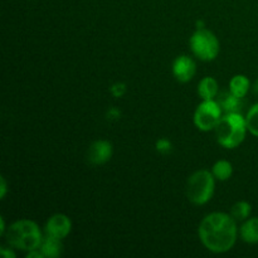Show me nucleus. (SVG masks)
I'll list each match as a JSON object with an SVG mask.
<instances>
[{
    "mask_svg": "<svg viewBox=\"0 0 258 258\" xmlns=\"http://www.w3.org/2000/svg\"><path fill=\"white\" fill-rule=\"evenodd\" d=\"M5 232H7V228H5V219L4 217H2L0 218V234L5 236Z\"/></svg>",
    "mask_w": 258,
    "mask_h": 258,
    "instance_id": "23",
    "label": "nucleus"
},
{
    "mask_svg": "<svg viewBox=\"0 0 258 258\" xmlns=\"http://www.w3.org/2000/svg\"><path fill=\"white\" fill-rule=\"evenodd\" d=\"M251 212H252V206L248 203V202H237L231 209V216L233 217L236 221L239 222H244L246 219L249 218L251 216Z\"/></svg>",
    "mask_w": 258,
    "mask_h": 258,
    "instance_id": "16",
    "label": "nucleus"
},
{
    "mask_svg": "<svg viewBox=\"0 0 258 258\" xmlns=\"http://www.w3.org/2000/svg\"><path fill=\"white\" fill-rule=\"evenodd\" d=\"M71 229H72V222L70 217L62 213H57L50 217L44 227L45 234H49L58 239L66 238L71 233Z\"/></svg>",
    "mask_w": 258,
    "mask_h": 258,
    "instance_id": "7",
    "label": "nucleus"
},
{
    "mask_svg": "<svg viewBox=\"0 0 258 258\" xmlns=\"http://www.w3.org/2000/svg\"><path fill=\"white\" fill-rule=\"evenodd\" d=\"M155 148H156V151H158V153L169 154V153H171V150H173V144H171V141L169 140V139L161 138L156 141Z\"/></svg>",
    "mask_w": 258,
    "mask_h": 258,
    "instance_id": "18",
    "label": "nucleus"
},
{
    "mask_svg": "<svg viewBox=\"0 0 258 258\" xmlns=\"http://www.w3.org/2000/svg\"><path fill=\"white\" fill-rule=\"evenodd\" d=\"M106 117H107V120L111 121L118 120V118L121 117V111L118 110L117 107H111L110 110L107 111V113H106Z\"/></svg>",
    "mask_w": 258,
    "mask_h": 258,
    "instance_id": "20",
    "label": "nucleus"
},
{
    "mask_svg": "<svg viewBox=\"0 0 258 258\" xmlns=\"http://www.w3.org/2000/svg\"><path fill=\"white\" fill-rule=\"evenodd\" d=\"M236 222L231 214L222 212L208 214L199 224V239L208 251L226 253L233 248L239 233Z\"/></svg>",
    "mask_w": 258,
    "mask_h": 258,
    "instance_id": "1",
    "label": "nucleus"
},
{
    "mask_svg": "<svg viewBox=\"0 0 258 258\" xmlns=\"http://www.w3.org/2000/svg\"><path fill=\"white\" fill-rule=\"evenodd\" d=\"M212 173L217 180L226 181L233 174V166L228 160H218L212 168Z\"/></svg>",
    "mask_w": 258,
    "mask_h": 258,
    "instance_id": "15",
    "label": "nucleus"
},
{
    "mask_svg": "<svg viewBox=\"0 0 258 258\" xmlns=\"http://www.w3.org/2000/svg\"><path fill=\"white\" fill-rule=\"evenodd\" d=\"M251 87V82H249L248 77L244 75H236L232 77L231 82H229V91L237 97L243 98L247 95Z\"/></svg>",
    "mask_w": 258,
    "mask_h": 258,
    "instance_id": "14",
    "label": "nucleus"
},
{
    "mask_svg": "<svg viewBox=\"0 0 258 258\" xmlns=\"http://www.w3.org/2000/svg\"><path fill=\"white\" fill-rule=\"evenodd\" d=\"M219 93L218 82L213 77H204L198 85V95L202 100H214Z\"/></svg>",
    "mask_w": 258,
    "mask_h": 258,
    "instance_id": "13",
    "label": "nucleus"
},
{
    "mask_svg": "<svg viewBox=\"0 0 258 258\" xmlns=\"http://www.w3.org/2000/svg\"><path fill=\"white\" fill-rule=\"evenodd\" d=\"M126 90H127V87H126V85L123 82L113 83L110 88L111 93H112L115 97H122V96L126 93Z\"/></svg>",
    "mask_w": 258,
    "mask_h": 258,
    "instance_id": "19",
    "label": "nucleus"
},
{
    "mask_svg": "<svg viewBox=\"0 0 258 258\" xmlns=\"http://www.w3.org/2000/svg\"><path fill=\"white\" fill-rule=\"evenodd\" d=\"M222 112L216 100H203L194 113V123L201 131H212L222 118Z\"/></svg>",
    "mask_w": 258,
    "mask_h": 258,
    "instance_id": "6",
    "label": "nucleus"
},
{
    "mask_svg": "<svg viewBox=\"0 0 258 258\" xmlns=\"http://www.w3.org/2000/svg\"><path fill=\"white\" fill-rule=\"evenodd\" d=\"M5 238L13 248L29 252L39 248L43 234L35 222L30 219H20L10 224L5 232Z\"/></svg>",
    "mask_w": 258,
    "mask_h": 258,
    "instance_id": "2",
    "label": "nucleus"
},
{
    "mask_svg": "<svg viewBox=\"0 0 258 258\" xmlns=\"http://www.w3.org/2000/svg\"><path fill=\"white\" fill-rule=\"evenodd\" d=\"M197 72V64L189 55H179L173 63V75L179 82L186 83L193 80Z\"/></svg>",
    "mask_w": 258,
    "mask_h": 258,
    "instance_id": "9",
    "label": "nucleus"
},
{
    "mask_svg": "<svg viewBox=\"0 0 258 258\" xmlns=\"http://www.w3.org/2000/svg\"><path fill=\"white\" fill-rule=\"evenodd\" d=\"M254 92L258 95V80L256 81V83H254Z\"/></svg>",
    "mask_w": 258,
    "mask_h": 258,
    "instance_id": "24",
    "label": "nucleus"
},
{
    "mask_svg": "<svg viewBox=\"0 0 258 258\" xmlns=\"http://www.w3.org/2000/svg\"><path fill=\"white\" fill-rule=\"evenodd\" d=\"M216 139L226 149H236L244 141L247 128L246 117L241 113H226L219 120L216 128Z\"/></svg>",
    "mask_w": 258,
    "mask_h": 258,
    "instance_id": "3",
    "label": "nucleus"
},
{
    "mask_svg": "<svg viewBox=\"0 0 258 258\" xmlns=\"http://www.w3.org/2000/svg\"><path fill=\"white\" fill-rule=\"evenodd\" d=\"M113 153L112 144L107 140H96L87 150V160L93 165H102L107 163Z\"/></svg>",
    "mask_w": 258,
    "mask_h": 258,
    "instance_id": "8",
    "label": "nucleus"
},
{
    "mask_svg": "<svg viewBox=\"0 0 258 258\" xmlns=\"http://www.w3.org/2000/svg\"><path fill=\"white\" fill-rule=\"evenodd\" d=\"M239 236L246 243H258V218H248L242 223L239 228Z\"/></svg>",
    "mask_w": 258,
    "mask_h": 258,
    "instance_id": "12",
    "label": "nucleus"
},
{
    "mask_svg": "<svg viewBox=\"0 0 258 258\" xmlns=\"http://www.w3.org/2000/svg\"><path fill=\"white\" fill-rule=\"evenodd\" d=\"M189 43H190V49L194 55L204 62L216 59L221 50L218 38L213 32L206 28L197 29V32L190 37Z\"/></svg>",
    "mask_w": 258,
    "mask_h": 258,
    "instance_id": "5",
    "label": "nucleus"
},
{
    "mask_svg": "<svg viewBox=\"0 0 258 258\" xmlns=\"http://www.w3.org/2000/svg\"><path fill=\"white\" fill-rule=\"evenodd\" d=\"M217 102L221 106L222 111L226 113H241L243 102L241 97H237L231 91H222L217 96Z\"/></svg>",
    "mask_w": 258,
    "mask_h": 258,
    "instance_id": "10",
    "label": "nucleus"
},
{
    "mask_svg": "<svg viewBox=\"0 0 258 258\" xmlns=\"http://www.w3.org/2000/svg\"><path fill=\"white\" fill-rule=\"evenodd\" d=\"M2 188H0V197H2V199L5 198V196H7V191H8V185H7V180H5L4 176H2Z\"/></svg>",
    "mask_w": 258,
    "mask_h": 258,
    "instance_id": "22",
    "label": "nucleus"
},
{
    "mask_svg": "<svg viewBox=\"0 0 258 258\" xmlns=\"http://www.w3.org/2000/svg\"><path fill=\"white\" fill-rule=\"evenodd\" d=\"M0 253L3 254V257L5 258H15V253L10 248H7V247H2L0 249Z\"/></svg>",
    "mask_w": 258,
    "mask_h": 258,
    "instance_id": "21",
    "label": "nucleus"
},
{
    "mask_svg": "<svg viewBox=\"0 0 258 258\" xmlns=\"http://www.w3.org/2000/svg\"><path fill=\"white\" fill-rule=\"evenodd\" d=\"M39 249L44 257H58L62 253V239H58L55 238V237L49 236V234H45V236L43 237Z\"/></svg>",
    "mask_w": 258,
    "mask_h": 258,
    "instance_id": "11",
    "label": "nucleus"
},
{
    "mask_svg": "<svg viewBox=\"0 0 258 258\" xmlns=\"http://www.w3.org/2000/svg\"><path fill=\"white\" fill-rule=\"evenodd\" d=\"M247 128L253 136L258 138V103L252 106L246 116Z\"/></svg>",
    "mask_w": 258,
    "mask_h": 258,
    "instance_id": "17",
    "label": "nucleus"
},
{
    "mask_svg": "<svg viewBox=\"0 0 258 258\" xmlns=\"http://www.w3.org/2000/svg\"><path fill=\"white\" fill-rule=\"evenodd\" d=\"M216 188L213 173L206 169L196 171L186 181V196L196 206H204L212 199Z\"/></svg>",
    "mask_w": 258,
    "mask_h": 258,
    "instance_id": "4",
    "label": "nucleus"
}]
</instances>
